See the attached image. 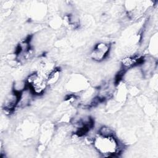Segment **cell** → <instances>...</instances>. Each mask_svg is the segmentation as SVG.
Here are the masks:
<instances>
[{
    "label": "cell",
    "instance_id": "1",
    "mask_svg": "<svg viewBox=\"0 0 158 158\" xmlns=\"http://www.w3.org/2000/svg\"><path fill=\"white\" fill-rule=\"evenodd\" d=\"M96 149L101 154L108 156H114L120 150L119 144L113 134H99L94 140Z\"/></svg>",
    "mask_w": 158,
    "mask_h": 158
},
{
    "label": "cell",
    "instance_id": "2",
    "mask_svg": "<svg viewBox=\"0 0 158 158\" xmlns=\"http://www.w3.org/2000/svg\"><path fill=\"white\" fill-rule=\"evenodd\" d=\"M27 85L31 93L35 95H41L44 92L47 81L39 74L33 73L28 78Z\"/></svg>",
    "mask_w": 158,
    "mask_h": 158
},
{
    "label": "cell",
    "instance_id": "3",
    "mask_svg": "<svg viewBox=\"0 0 158 158\" xmlns=\"http://www.w3.org/2000/svg\"><path fill=\"white\" fill-rule=\"evenodd\" d=\"M110 49L109 45L104 43H99L94 48L92 53L91 57L96 60L100 61L103 60L109 54Z\"/></svg>",
    "mask_w": 158,
    "mask_h": 158
}]
</instances>
